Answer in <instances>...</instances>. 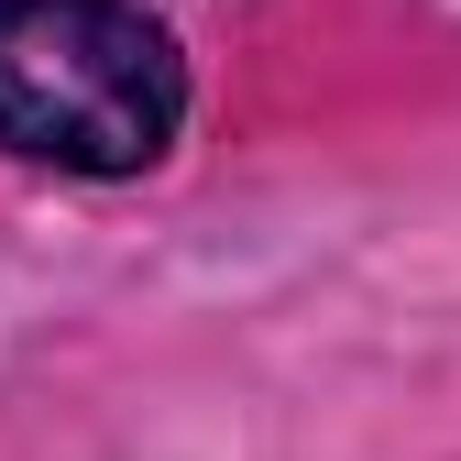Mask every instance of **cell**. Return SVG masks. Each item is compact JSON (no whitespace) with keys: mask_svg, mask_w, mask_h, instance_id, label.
Wrapping results in <instances>:
<instances>
[{"mask_svg":"<svg viewBox=\"0 0 461 461\" xmlns=\"http://www.w3.org/2000/svg\"><path fill=\"white\" fill-rule=\"evenodd\" d=\"M187 44L154 0H0V154L33 176L132 187L187 143Z\"/></svg>","mask_w":461,"mask_h":461,"instance_id":"6da1fadb","label":"cell"}]
</instances>
